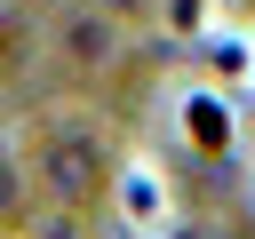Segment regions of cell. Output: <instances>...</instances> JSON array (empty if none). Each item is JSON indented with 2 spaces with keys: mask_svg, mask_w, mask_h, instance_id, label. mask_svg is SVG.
<instances>
[{
  "mask_svg": "<svg viewBox=\"0 0 255 239\" xmlns=\"http://www.w3.org/2000/svg\"><path fill=\"white\" fill-rule=\"evenodd\" d=\"M40 183H48L64 207H80V199L104 183V143H96V127H48V135H40Z\"/></svg>",
  "mask_w": 255,
  "mask_h": 239,
  "instance_id": "6da1fadb",
  "label": "cell"
},
{
  "mask_svg": "<svg viewBox=\"0 0 255 239\" xmlns=\"http://www.w3.org/2000/svg\"><path fill=\"white\" fill-rule=\"evenodd\" d=\"M56 48L72 56V64H112V48H120V24H112V8H72L64 24H56Z\"/></svg>",
  "mask_w": 255,
  "mask_h": 239,
  "instance_id": "7a4b0ae2",
  "label": "cell"
},
{
  "mask_svg": "<svg viewBox=\"0 0 255 239\" xmlns=\"http://www.w3.org/2000/svg\"><path fill=\"white\" fill-rule=\"evenodd\" d=\"M16 207H24V175H16V159L0 151V223H8Z\"/></svg>",
  "mask_w": 255,
  "mask_h": 239,
  "instance_id": "3957f363",
  "label": "cell"
},
{
  "mask_svg": "<svg viewBox=\"0 0 255 239\" xmlns=\"http://www.w3.org/2000/svg\"><path fill=\"white\" fill-rule=\"evenodd\" d=\"M191 135H199V143H223V112H215V104H191Z\"/></svg>",
  "mask_w": 255,
  "mask_h": 239,
  "instance_id": "277c9868",
  "label": "cell"
},
{
  "mask_svg": "<svg viewBox=\"0 0 255 239\" xmlns=\"http://www.w3.org/2000/svg\"><path fill=\"white\" fill-rule=\"evenodd\" d=\"M112 8H120V16H135V8H151V0H112Z\"/></svg>",
  "mask_w": 255,
  "mask_h": 239,
  "instance_id": "5b68a950",
  "label": "cell"
},
{
  "mask_svg": "<svg viewBox=\"0 0 255 239\" xmlns=\"http://www.w3.org/2000/svg\"><path fill=\"white\" fill-rule=\"evenodd\" d=\"M215 239H247V231H215Z\"/></svg>",
  "mask_w": 255,
  "mask_h": 239,
  "instance_id": "8992f818",
  "label": "cell"
}]
</instances>
